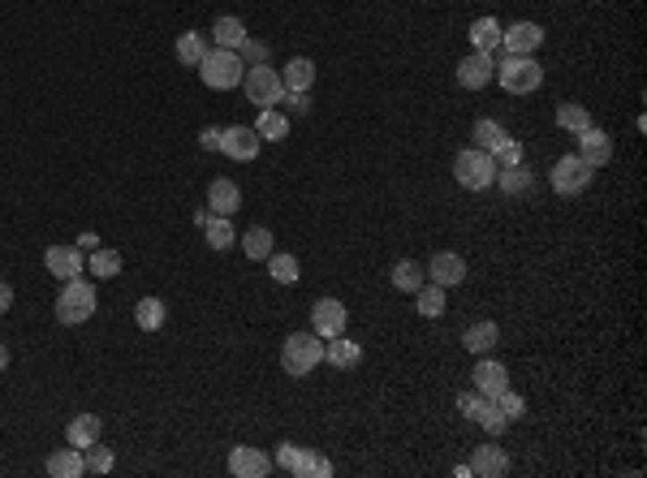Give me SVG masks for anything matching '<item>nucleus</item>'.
<instances>
[{
  "mask_svg": "<svg viewBox=\"0 0 647 478\" xmlns=\"http://www.w3.org/2000/svg\"><path fill=\"white\" fill-rule=\"evenodd\" d=\"M320 362H324V340L315 332L285 336V345H281V371H285V375L302 380V375H311Z\"/></svg>",
  "mask_w": 647,
  "mask_h": 478,
  "instance_id": "obj_1",
  "label": "nucleus"
},
{
  "mask_svg": "<svg viewBox=\"0 0 647 478\" xmlns=\"http://www.w3.org/2000/svg\"><path fill=\"white\" fill-rule=\"evenodd\" d=\"M453 177H458V186L462 190H488V186H497V160H492V151H483V147H466V151H458V160H453Z\"/></svg>",
  "mask_w": 647,
  "mask_h": 478,
  "instance_id": "obj_2",
  "label": "nucleus"
},
{
  "mask_svg": "<svg viewBox=\"0 0 647 478\" xmlns=\"http://www.w3.org/2000/svg\"><path fill=\"white\" fill-rule=\"evenodd\" d=\"M195 70H199L203 87H212V91H233V87H242V78H247L242 56H238V52H229V48L207 52Z\"/></svg>",
  "mask_w": 647,
  "mask_h": 478,
  "instance_id": "obj_3",
  "label": "nucleus"
},
{
  "mask_svg": "<svg viewBox=\"0 0 647 478\" xmlns=\"http://www.w3.org/2000/svg\"><path fill=\"white\" fill-rule=\"evenodd\" d=\"M497 82L509 91V96H531L544 87V65L535 56H514L505 52V61L497 65Z\"/></svg>",
  "mask_w": 647,
  "mask_h": 478,
  "instance_id": "obj_4",
  "label": "nucleus"
},
{
  "mask_svg": "<svg viewBox=\"0 0 647 478\" xmlns=\"http://www.w3.org/2000/svg\"><path fill=\"white\" fill-rule=\"evenodd\" d=\"M96 314V285L91 281H65L61 298H56V319L61 323H87Z\"/></svg>",
  "mask_w": 647,
  "mask_h": 478,
  "instance_id": "obj_5",
  "label": "nucleus"
},
{
  "mask_svg": "<svg viewBox=\"0 0 647 478\" xmlns=\"http://www.w3.org/2000/svg\"><path fill=\"white\" fill-rule=\"evenodd\" d=\"M273 465H281L285 474H294V478H328L332 474V461H328V457L311 453V449H298V444H281Z\"/></svg>",
  "mask_w": 647,
  "mask_h": 478,
  "instance_id": "obj_6",
  "label": "nucleus"
},
{
  "mask_svg": "<svg viewBox=\"0 0 647 478\" xmlns=\"http://www.w3.org/2000/svg\"><path fill=\"white\" fill-rule=\"evenodd\" d=\"M242 91L255 108H276L281 96H285V82H281V70L273 65H250L247 78H242Z\"/></svg>",
  "mask_w": 647,
  "mask_h": 478,
  "instance_id": "obj_7",
  "label": "nucleus"
},
{
  "mask_svg": "<svg viewBox=\"0 0 647 478\" xmlns=\"http://www.w3.org/2000/svg\"><path fill=\"white\" fill-rule=\"evenodd\" d=\"M592 186V164H583L578 155H561L557 164H552V190L561 194V198H574V194H583Z\"/></svg>",
  "mask_w": 647,
  "mask_h": 478,
  "instance_id": "obj_8",
  "label": "nucleus"
},
{
  "mask_svg": "<svg viewBox=\"0 0 647 478\" xmlns=\"http://www.w3.org/2000/svg\"><path fill=\"white\" fill-rule=\"evenodd\" d=\"M346 323H349V311H346V302H337V298H320V302L311 306V332L320 336V340L341 336Z\"/></svg>",
  "mask_w": 647,
  "mask_h": 478,
  "instance_id": "obj_9",
  "label": "nucleus"
},
{
  "mask_svg": "<svg viewBox=\"0 0 647 478\" xmlns=\"http://www.w3.org/2000/svg\"><path fill=\"white\" fill-rule=\"evenodd\" d=\"M471 380H475V392H479V397L497 401L500 392L509 388V366H505V362H497V358H488V354H479Z\"/></svg>",
  "mask_w": 647,
  "mask_h": 478,
  "instance_id": "obj_10",
  "label": "nucleus"
},
{
  "mask_svg": "<svg viewBox=\"0 0 647 478\" xmlns=\"http://www.w3.org/2000/svg\"><path fill=\"white\" fill-rule=\"evenodd\" d=\"M492 78H497L492 52H471V56L458 61V87H466V91H483Z\"/></svg>",
  "mask_w": 647,
  "mask_h": 478,
  "instance_id": "obj_11",
  "label": "nucleus"
},
{
  "mask_svg": "<svg viewBox=\"0 0 647 478\" xmlns=\"http://www.w3.org/2000/svg\"><path fill=\"white\" fill-rule=\"evenodd\" d=\"M259 147H264V138L255 134V125H229V130H221V151L229 160H255Z\"/></svg>",
  "mask_w": 647,
  "mask_h": 478,
  "instance_id": "obj_12",
  "label": "nucleus"
},
{
  "mask_svg": "<svg viewBox=\"0 0 647 478\" xmlns=\"http://www.w3.org/2000/svg\"><path fill=\"white\" fill-rule=\"evenodd\" d=\"M424 272L432 276V285L458 289L462 281H466V259H462V255H453V250H441V255H432V264H427Z\"/></svg>",
  "mask_w": 647,
  "mask_h": 478,
  "instance_id": "obj_13",
  "label": "nucleus"
},
{
  "mask_svg": "<svg viewBox=\"0 0 647 478\" xmlns=\"http://www.w3.org/2000/svg\"><path fill=\"white\" fill-rule=\"evenodd\" d=\"M583 164L592 168H604L609 160H613V138L604 134V130H596V125H587L583 134H578V151H574Z\"/></svg>",
  "mask_w": 647,
  "mask_h": 478,
  "instance_id": "obj_14",
  "label": "nucleus"
},
{
  "mask_svg": "<svg viewBox=\"0 0 647 478\" xmlns=\"http://www.w3.org/2000/svg\"><path fill=\"white\" fill-rule=\"evenodd\" d=\"M540 44H544V26L540 22H514L509 30H500V48L514 52V56H531Z\"/></svg>",
  "mask_w": 647,
  "mask_h": 478,
  "instance_id": "obj_15",
  "label": "nucleus"
},
{
  "mask_svg": "<svg viewBox=\"0 0 647 478\" xmlns=\"http://www.w3.org/2000/svg\"><path fill=\"white\" fill-rule=\"evenodd\" d=\"M44 264H48V272L56 281H74V276H82V267H87V255H82L78 246H48V250H44Z\"/></svg>",
  "mask_w": 647,
  "mask_h": 478,
  "instance_id": "obj_16",
  "label": "nucleus"
},
{
  "mask_svg": "<svg viewBox=\"0 0 647 478\" xmlns=\"http://www.w3.org/2000/svg\"><path fill=\"white\" fill-rule=\"evenodd\" d=\"M229 474H238V478H268V474H273V457L259 453V449L238 444V449L229 453Z\"/></svg>",
  "mask_w": 647,
  "mask_h": 478,
  "instance_id": "obj_17",
  "label": "nucleus"
},
{
  "mask_svg": "<svg viewBox=\"0 0 647 478\" xmlns=\"http://www.w3.org/2000/svg\"><path fill=\"white\" fill-rule=\"evenodd\" d=\"M471 474L475 478H505L509 474V453L500 449L497 440H492V444H479L471 453Z\"/></svg>",
  "mask_w": 647,
  "mask_h": 478,
  "instance_id": "obj_18",
  "label": "nucleus"
},
{
  "mask_svg": "<svg viewBox=\"0 0 647 478\" xmlns=\"http://www.w3.org/2000/svg\"><path fill=\"white\" fill-rule=\"evenodd\" d=\"M324 362H332L337 371H354L363 362V345H354L346 332L332 336V340H324Z\"/></svg>",
  "mask_w": 647,
  "mask_h": 478,
  "instance_id": "obj_19",
  "label": "nucleus"
},
{
  "mask_svg": "<svg viewBox=\"0 0 647 478\" xmlns=\"http://www.w3.org/2000/svg\"><path fill=\"white\" fill-rule=\"evenodd\" d=\"M207 207H212V215H233L242 207V190H238L229 177H216V181L207 186Z\"/></svg>",
  "mask_w": 647,
  "mask_h": 478,
  "instance_id": "obj_20",
  "label": "nucleus"
},
{
  "mask_svg": "<svg viewBox=\"0 0 647 478\" xmlns=\"http://www.w3.org/2000/svg\"><path fill=\"white\" fill-rule=\"evenodd\" d=\"M497 340H500L497 323H492V319H479V323H471V328L462 332V349H471L475 358H479V354H492Z\"/></svg>",
  "mask_w": 647,
  "mask_h": 478,
  "instance_id": "obj_21",
  "label": "nucleus"
},
{
  "mask_svg": "<svg viewBox=\"0 0 647 478\" xmlns=\"http://www.w3.org/2000/svg\"><path fill=\"white\" fill-rule=\"evenodd\" d=\"M100 435H104L100 414H74V418H70V427H65V440H70L74 449H87V444H96Z\"/></svg>",
  "mask_w": 647,
  "mask_h": 478,
  "instance_id": "obj_22",
  "label": "nucleus"
},
{
  "mask_svg": "<svg viewBox=\"0 0 647 478\" xmlns=\"http://www.w3.org/2000/svg\"><path fill=\"white\" fill-rule=\"evenodd\" d=\"M212 39H216V48H247V22L242 18H233V13H224V18H216V26H212Z\"/></svg>",
  "mask_w": 647,
  "mask_h": 478,
  "instance_id": "obj_23",
  "label": "nucleus"
},
{
  "mask_svg": "<svg viewBox=\"0 0 647 478\" xmlns=\"http://www.w3.org/2000/svg\"><path fill=\"white\" fill-rule=\"evenodd\" d=\"M48 474L52 478H82L87 474V465H82V449H56V453L48 457Z\"/></svg>",
  "mask_w": 647,
  "mask_h": 478,
  "instance_id": "obj_24",
  "label": "nucleus"
},
{
  "mask_svg": "<svg viewBox=\"0 0 647 478\" xmlns=\"http://www.w3.org/2000/svg\"><path fill=\"white\" fill-rule=\"evenodd\" d=\"M281 82H285V91H311V82H315V65H311L307 56H294V61H285Z\"/></svg>",
  "mask_w": 647,
  "mask_h": 478,
  "instance_id": "obj_25",
  "label": "nucleus"
},
{
  "mask_svg": "<svg viewBox=\"0 0 647 478\" xmlns=\"http://www.w3.org/2000/svg\"><path fill=\"white\" fill-rule=\"evenodd\" d=\"M255 134H259L264 143H281V138H290V121H285V113H276V108H259Z\"/></svg>",
  "mask_w": 647,
  "mask_h": 478,
  "instance_id": "obj_26",
  "label": "nucleus"
},
{
  "mask_svg": "<svg viewBox=\"0 0 647 478\" xmlns=\"http://www.w3.org/2000/svg\"><path fill=\"white\" fill-rule=\"evenodd\" d=\"M471 44H475V52H497L500 48V22L497 18H475L471 22Z\"/></svg>",
  "mask_w": 647,
  "mask_h": 478,
  "instance_id": "obj_27",
  "label": "nucleus"
},
{
  "mask_svg": "<svg viewBox=\"0 0 647 478\" xmlns=\"http://www.w3.org/2000/svg\"><path fill=\"white\" fill-rule=\"evenodd\" d=\"M497 186L509 194V198H518V194L531 190V168H526V160H523V164L497 168Z\"/></svg>",
  "mask_w": 647,
  "mask_h": 478,
  "instance_id": "obj_28",
  "label": "nucleus"
},
{
  "mask_svg": "<svg viewBox=\"0 0 647 478\" xmlns=\"http://www.w3.org/2000/svg\"><path fill=\"white\" fill-rule=\"evenodd\" d=\"M122 250H91L87 255V267H91V276H100V281H113V276H122Z\"/></svg>",
  "mask_w": 647,
  "mask_h": 478,
  "instance_id": "obj_29",
  "label": "nucleus"
},
{
  "mask_svg": "<svg viewBox=\"0 0 647 478\" xmlns=\"http://www.w3.org/2000/svg\"><path fill=\"white\" fill-rule=\"evenodd\" d=\"M389 281H393L401 293H415V289L427 281V272L415 264V259H398V264H393V272H389Z\"/></svg>",
  "mask_w": 647,
  "mask_h": 478,
  "instance_id": "obj_30",
  "label": "nucleus"
},
{
  "mask_svg": "<svg viewBox=\"0 0 647 478\" xmlns=\"http://www.w3.org/2000/svg\"><path fill=\"white\" fill-rule=\"evenodd\" d=\"M134 323H139L143 332H160V328H164V302H160V298H139Z\"/></svg>",
  "mask_w": 647,
  "mask_h": 478,
  "instance_id": "obj_31",
  "label": "nucleus"
},
{
  "mask_svg": "<svg viewBox=\"0 0 647 478\" xmlns=\"http://www.w3.org/2000/svg\"><path fill=\"white\" fill-rule=\"evenodd\" d=\"M415 302H419V314H424V319H441V314H445V289L424 281V285L415 289Z\"/></svg>",
  "mask_w": 647,
  "mask_h": 478,
  "instance_id": "obj_32",
  "label": "nucleus"
},
{
  "mask_svg": "<svg viewBox=\"0 0 647 478\" xmlns=\"http://www.w3.org/2000/svg\"><path fill=\"white\" fill-rule=\"evenodd\" d=\"M203 233H207V246H212V250H229V246L238 241L229 215H207V220H203Z\"/></svg>",
  "mask_w": 647,
  "mask_h": 478,
  "instance_id": "obj_33",
  "label": "nucleus"
},
{
  "mask_svg": "<svg viewBox=\"0 0 647 478\" xmlns=\"http://www.w3.org/2000/svg\"><path fill=\"white\" fill-rule=\"evenodd\" d=\"M557 125H561L566 134H583V130L592 125L587 104H561V108H557Z\"/></svg>",
  "mask_w": 647,
  "mask_h": 478,
  "instance_id": "obj_34",
  "label": "nucleus"
},
{
  "mask_svg": "<svg viewBox=\"0 0 647 478\" xmlns=\"http://www.w3.org/2000/svg\"><path fill=\"white\" fill-rule=\"evenodd\" d=\"M471 134H475V147H483V151H497V147L509 138V134H505V125H497L492 117H479Z\"/></svg>",
  "mask_w": 647,
  "mask_h": 478,
  "instance_id": "obj_35",
  "label": "nucleus"
},
{
  "mask_svg": "<svg viewBox=\"0 0 647 478\" xmlns=\"http://www.w3.org/2000/svg\"><path fill=\"white\" fill-rule=\"evenodd\" d=\"M264 264H268V276H273L276 285H294V281H298V259H294V255H268V259H264Z\"/></svg>",
  "mask_w": 647,
  "mask_h": 478,
  "instance_id": "obj_36",
  "label": "nucleus"
},
{
  "mask_svg": "<svg viewBox=\"0 0 647 478\" xmlns=\"http://www.w3.org/2000/svg\"><path fill=\"white\" fill-rule=\"evenodd\" d=\"M203 56H207V44H203L199 30H186V35H177V61H181V65H199Z\"/></svg>",
  "mask_w": 647,
  "mask_h": 478,
  "instance_id": "obj_37",
  "label": "nucleus"
},
{
  "mask_svg": "<svg viewBox=\"0 0 647 478\" xmlns=\"http://www.w3.org/2000/svg\"><path fill=\"white\" fill-rule=\"evenodd\" d=\"M242 250H247V259H268L273 255V233L264 229V224H255L242 233Z\"/></svg>",
  "mask_w": 647,
  "mask_h": 478,
  "instance_id": "obj_38",
  "label": "nucleus"
},
{
  "mask_svg": "<svg viewBox=\"0 0 647 478\" xmlns=\"http://www.w3.org/2000/svg\"><path fill=\"white\" fill-rule=\"evenodd\" d=\"M82 465H87V474H108L117 465V457H113V449H104L100 440H96V444L82 449Z\"/></svg>",
  "mask_w": 647,
  "mask_h": 478,
  "instance_id": "obj_39",
  "label": "nucleus"
},
{
  "mask_svg": "<svg viewBox=\"0 0 647 478\" xmlns=\"http://www.w3.org/2000/svg\"><path fill=\"white\" fill-rule=\"evenodd\" d=\"M475 423H483V431H488V435H500V431L509 427V418L497 409V401H483V409H479V418H475Z\"/></svg>",
  "mask_w": 647,
  "mask_h": 478,
  "instance_id": "obj_40",
  "label": "nucleus"
},
{
  "mask_svg": "<svg viewBox=\"0 0 647 478\" xmlns=\"http://www.w3.org/2000/svg\"><path fill=\"white\" fill-rule=\"evenodd\" d=\"M497 409L505 414V418H509V423H518V418L526 414V401L518 397V392H514V388H505V392L497 397Z\"/></svg>",
  "mask_w": 647,
  "mask_h": 478,
  "instance_id": "obj_41",
  "label": "nucleus"
},
{
  "mask_svg": "<svg viewBox=\"0 0 647 478\" xmlns=\"http://www.w3.org/2000/svg\"><path fill=\"white\" fill-rule=\"evenodd\" d=\"M492 160H497V168H509V164H523V143H514V138H505V143L492 151Z\"/></svg>",
  "mask_w": 647,
  "mask_h": 478,
  "instance_id": "obj_42",
  "label": "nucleus"
},
{
  "mask_svg": "<svg viewBox=\"0 0 647 478\" xmlns=\"http://www.w3.org/2000/svg\"><path fill=\"white\" fill-rule=\"evenodd\" d=\"M483 401H488V397H479V392H462V397H458V409H462V414H466V418H479V409H483Z\"/></svg>",
  "mask_w": 647,
  "mask_h": 478,
  "instance_id": "obj_43",
  "label": "nucleus"
},
{
  "mask_svg": "<svg viewBox=\"0 0 647 478\" xmlns=\"http://www.w3.org/2000/svg\"><path fill=\"white\" fill-rule=\"evenodd\" d=\"M281 104H285V108H290V113H311V104H307V91H285V96H281Z\"/></svg>",
  "mask_w": 647,
  "mask_h": 478,
  "instance_id": "obj_44",
  "label": "nucleus"
},
{
  "mask_svg": "<svg viewBox=\"0 0 647 478\" xmlns=\"http://www.w3.org/2000/svg\"><path fill=\"white\" fill-rule=\"evenodd\" d=\"M199 143H203V151H221V130H212V125H207V130L199 134Z\"/></svg>",
  "mask_w": 647,
  "mask_h": 478,
  "instance_id": "obj_45",
  "label": "nucleus"
},
{
  "mask_svg": "<svg viewBox=\"0 0 647 478\" xmlns=\"http://www.w3.org/2000/svg\"><path fill=\"white\" fill-rule=\"evenodd\" d=\"M9 306H13V285H9V281H0V314L9 311Z\"/></svg>",
  "mask_w": 647,
  "mask_h": 478,
  "instance_id": "obj_46",
  "label": "nucleus"
},
{
  "mask_svg": "<svg viewBox=\"0 0 647 478\" xmlns=\"http://www.w3.org/2000/svg\"><path fill=\"white\" fill-rule=\"evenodd\" d=\"M78 250H82V255L100 250V238H96V233H82V238H78Z\"/></svg>",
  "mask_w": 647,
  "mask_h": 478,
  "instance_id": "obj_47",
  "label": "nucleus"
},
{
  "mask_svg": "<svg viewBox=\"0 0 647 478\" xmlns=\"http://www.w3.org/2000/svg\"><path fill=\"white\" fill-rule=\"evenodd\" d=\"M4 366H9V349L0 345V371H4Z\"/></svg>",
  "mask_w": 647,
  "mask_h": 478,
  "instance_id": "obj_48",
  "label": "nucleus"
},
{
  "mask_svg": "<svg viewBox=\"0 0 647 478\" xmlns=\"http://www.w3.org/2000/svg\"><path fill=\"white\" fill-rule=\"evenodd\" d=\"M587 4H596V0H587Z\"/></svg>",
  "mask_w": 647,
  "mask_h": 478,
  "instance_id": "obj_49",
  "label": "nucleus"
}]
</instances>
